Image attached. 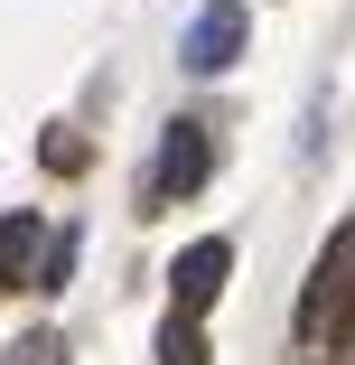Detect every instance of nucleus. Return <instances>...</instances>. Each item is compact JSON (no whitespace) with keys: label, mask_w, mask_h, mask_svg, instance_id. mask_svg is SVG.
I'll list each match as a JSON object with an SVG mask.
<instances>
[{"label":"nucleus","mask_w":355,"mask_h":365,"mask_svg":"<svg viewBox=\"0 0 355 365\" xmlns=\"http://www.w3.org/2000/svg\"><path fill=\"white\" fill-rule=\"evenodd\" d=\"M346 309H355V225L318 253V272L300 290V346H337L346 337Z\"/></svg>","instance_id":"1"},{"label":"nucleus","mask_w":355,"mask_h":365,"mask_svg":"<svg viewBox=\"0 0 355 365\" xmlns=\"http://www.w3.org/2000/svg\"><path fill=\"white\" fill-rule=\"evenodd\" d=\"M206 169H216V140H206V122H169L159 131V160H150V206H169V197H196L206 187Z\"/></svg>","instance_id":"2"},{"label":"nucleus","mask_w":355,"mask_h":365,"mask_svg":"<svg viewBox=\"0 0 355 365\" xmlns=\"http://www.w3.org/2000/svg\"><path fill=\"white\" fill-rule=\"evenodd\" d=\"M234 56H243V0H206L187 19V38H178V66L187 76H225Z\"/></svg>","instance_id":"3"},{"label":"nucleus","mask_w":355,"mask_h":365,"mask_svg":"<svg viewBox=\"0 0 355 365\" xmlns=\"http://www.w3.org/2000/svg\"><path fill=\"white\" fill-rule=\"evenodd\" d=\"M225 272H234V244L225 235H196L178 262H169V309L178 319H196V309H216V290H225Z\"/></svg>","instance_id":"4"},{"label":"nucleus","mask_w":355,"mask_h":365,"mask_svg":"<svg viewBox=\"0 0 355 365\" xmlns=\"http://www.w3.org/2000/svg\"><path fill=\"white\" fill-rule=\"evenodd\" d=\"M38 262H47V225L19 206V215H0V290H19V281H38Z\"/></svg>","instance_id":"5"},{"label":"nucleus","mask_w":355,"mask_h":365,"mask_svg":"<svg viewBox=\"0 0 355 365\" xmlns=\"http://www.w3.org/2000/svg\"><path fill=\"white\" fill-rule=\"evenodd\" d=\"M159 365H206V328L169 309V328H159Z\"/></svg>","instance_id":"6"},{"label":"nucleus","mask_w":355,"mask_h":365,"mask_svg":"<svg viewBox=\"0 0 355 365\" xmlns=\"http://www.w3.org/2000/svg\"><path fill=\"white\" fill-rule=\"evenodd\" d=\"M0 365H65V337H56V328H28V337H10Z\"/></svg>","instance_id":"7"},{"label":"nucleus","mask_w":355,"mask_h":365,"mask_svg":"<svg viewBox=\"0 0 355 365\" xmlns=\"http://www.w3.org/2000/svg\"><path fill=\"white\" fill-rule=\"evenodd\" d=\"M75 281V235H47V262H38V290H65Z\"/></svg>","instance_id":"8"},{"label":"nucleus","mask_w":355,"mask_h":365,"mask_svg":"<svg viewBox=\"0 0 355 365\" xmlns=\"http://www.w3.org/2000/svg\"><path fill=\"white\" fill-rule=\"evenodd\" d=\"M38 160H47V169H85V131H47Z\"/></svg>","instance_id":"9"}]
</instances>
